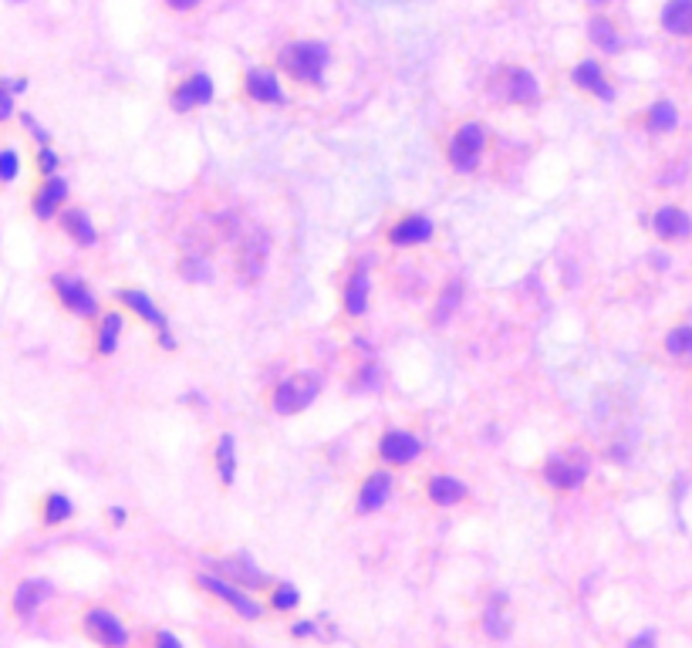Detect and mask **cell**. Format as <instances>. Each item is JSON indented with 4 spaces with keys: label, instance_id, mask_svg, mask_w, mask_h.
<instances>
[{
    "label": "cell",
    "instance_id": "obj_1",
    "mask_svg": "<svg viewBox=\"0 0 692 648\" xmlns=\"http://www.w3.org/2000/svg\"><path fill=\"white\" fill-rule=\"evenodd\" d=\"M284 75L301 85H321L324 68H328V47L318 45V41H298V45H288L278 55Z\"/></svg>",
    "mask_w": 692,
    "mask_h": 648
},
{
    "label": "cell",
    "instance_id": "obj_2",
    "mask_svg": "<svg viewBox=\"0 0 692 648\" xmlns=\"http://www.w3.org/2000/svg\"><path fill=\"white\" fill-rule=\"evenodd\" d=\"M321 395V375L314 371H301V375H290L274 389L270 395V409L278 415H298Z\"/></svg>",
    "mask_w": 692,
    "mask_h": 648
},
{
    "label": "cell",
    "instance_id": "obj_3",
    "mask_svg": "<svg viewBox=\"0 0 692 648\" xmlns=\"http://www.w3.org/2000/svg\"><path fill=\"white\" fill-rule=\"evenodd\" d=\"M196 584H200L206 594L220 598V601H224L234 615L244 618V622H260V618H264V604L246 591V588H240V584H234V581H226L224 574H200Z\"/></svg>",
    "mask_w": 692,
    "mask_h": 648
},
{
    "label": "cell",
    "instance_id": "obj_4",
    "mask_svg": "<svg viewBox=\"0 0 692 648\" xmlns=\"http://www.w3.org/2000/svg\"><path fill=\"white\" fill-rule=\"evenodd\" d=\"M81 632L99 648H129V628L109 608H89L81 615Z\"/></svg>",
    "mask_w": 692,
    "mask_h": 648
},
{
    "label": "cell",
    "instance_id": "obj_5",
    "mask_svg": "<svg viewBox=\"0 0 692 648\" xmlns=\"http://www.w3.org/2000/svg\"><path fill=\"white\" fill-rule=\"evenodd\" d=\"M51 287H55L58 304H61L65 311L75 314V318H85V321L101 318L99 298L91 294V287L81 277H71V274H55V277H51Z\"/></svg>",
    "mask_w": 692,
    "mask_h": 648
},
{
    "label": "cell",
    "instance_id": "obj_6",
    "mask_svg": "<svg viewBox=\"0 0 692 648\" xmlns=\"http://www.w3.org/2000/svg\"><path fill=\"white\" fill-rule=\"evenodd\" d=\"M483 146H487V132H483V125H477V122L459 125L456 132H453V139H449V146H446L449 166L456 169V172H473L477 162H480V156H483Z\"/></svg>",
    "mask_w": 692,
    "mask_h": 648
},
{
    "label": "cell",
    "instance_id": "obj_7",
    "mask_svg": "<svg viewBox=\"0 0 692 648\" xmlns=\"http://www.w3.org/2000/svg\"><path fill=\"white\" fill-rule=\"evenodd\" d=\"M115 301L122 304V308H129V311L135 314V318H142L152 331L159 335V345L166 348V351H173L176 348V341H173V335H169V321H166V314L159 311L156 301L149 298L145 291H135V287H122V291H115Z\"/></svg>",
    "mask_w": 692,
    "mask_h": 648
},
{
    "label": "cell",
    "instance_id": "obj_8",
    "mask_svg": "<svg viewBox=\"0 0 692 648\" xmlns=\"http://www.w3.org/2000/svg\"><path fill=\"white\" fill-rule=\"evenodd\" d=\"M51 598H55V584L47 581V578H24L11 594V615L27 622V618L37 615Z\"/></svg>",
    "mask_w": 692,
    "mask_h": 648
},
{
    "label": "cell",
    "instance_id": "obj_9",
    "mask_svg": "<svg viewBox=\"0 0 692 648\" xmlns=\"http://www.w3.org/2000/svg\"><path fill=\"white\" fill-rule=\"evenodd\" d=\"M270 260V236L264 230H250L236 246V274L244 280H257L267 270Z\"/></svg>",
    "mask_w": 692,
    "mask_h": 648
},
{
    "label": "cell",
    "instance_id": "obj_10",
    "mask_svg": "<svg viewBox=\"0 0 692 648\" xmlns=\"http://www.w3.org/2000/svg\"><path fill=\"white\" fill-rule=\"evenodd\" d=\"M540 476H544V483H548L550 490H558V493L581 490L584 480H588V463L578 456H550L548 463H544Z\"/></svg>",
    "mask_w": 692,
    "mask_h": 648
},
{
    "label": "cell",
    "instance_id": "obj_11",
    "mask_svg": "<svg viewBox=\"0 0 692 648\" xmlns=\"http://www.w3.org/2000/svg\"><path fill=\"white\" fill-rule=\"evenodd\" d=\"M423 453V443L409 429H385L379 439V459L385 466H409Z\"/></svg>",
    "mask_w": 692,
    "mask_h": 648
},
{
    "label": "cell",
    "instance_id": "obj_12",
    "mask_svg": "<svg viewBox=\"0 0 692 648\" xmlns=\"http://www.w3.org/2000/svg\"><path fill=\"white\" fill-rule=\"evenodd\" d=\"M648 226H652V234L659 236L662 244H682V240L692 236V213L686 206L669 203V206H659V210L652 213Z\"/></svg>",
    "mask_w": 692,
    "mask_h": 648
},
{
    "label": "cell",
    "instance_id": "obj_13",
    "mask_svg": "<svg viewBox=\"0 0 692 648\" xmlns=\"http://www.w3.org/2000/svg\"><path fill=\"white\" fill-rule=\"evenodd\" d=\"M65 200H68V179L61 176H47L41 179L31 193V213L47 224V220H58L61 210H65Z\"/></svg>",
    "mask_w": 692,
    "mask_h": 648
},
{
    "label": "cell",
    "instance_id": "obj_14",
    "mask_svg": "<svg viewBox=\"0 0 692 648\" xmlns=\"http://www.w3.org/2000/svg\"><path fill=\"white\" fill-rule=\"evenodd\" d=\"M433 234H435V226L429 216H423V213H409V216H399V220L389 226V244L395 246V250H409V246L429 244Z\"/></svg>",
    "mask_w": 692,
    "mask_h": 648
},
{
    "label": "cell",
    "instance_id": "obj_15",
    "mask_svg": "<svg viewBox=\"0 0 692 648\" xmlns=\"http://www.w3.org/2000/svg\"><path fill=\"white\" fill-rule=\"evenodd\" d=\"M213 568L220 570L226 581L240 584L246 591H264V588L270 591V578L250 560V554H234V558H226V560H216Z\"/></svg>",
    "mask_w": 692,
    "mask_h": 648
},
{
    "label": "cell",
    "instance_id": "obj_16",
    "mask_svg": "<svg viewBox=\"0 0 692 648\" xmlns=\"http://www.w3.org/2000/svg\"><path fill=\"white\" fill-rule=\"evenodd\" d=\"M483 635L490 638V642H507L510 632H514V622H510V598L503 591H493L483 604Z\"/></svg>",
    "mask_w": 692,
    "mask_h": 648
},
{
    "label": "cell",
    "instance_id": "obj_17",
    "mask_svg": "<svg viewBox=\"0 0 692 648\" xmlns=\"http://www.w3.org/2000/svg\"><path fill=\"white\" fill-rule=\"evenodd\" d=\"M213 101V81L206 75H190V78H183L173 91V109L176 112H190V109H200Z\"/></svg>",
    "mask_w": 692,
    "mask_h": 648
},
{
    "label": "cell",
    "instance_id": "obj_18",
    "mask_svg": "<svg viewBox=\"0 0 692 648\" xmlns=\"http://www.w3.org/2000/svg\"><path fill=\"white\" fill-rule=\"evenodd\" d=\"M392 493V476L385 470H375L372 476H365V483L358 486V514H375L385 507Z\"/></svg>",
    "mask_w": 692,
    "mask_h": 648
},
{
    "label": "cell",
    "instance_id": "obj_19",
    "mask_svg": "<svg viewBox=\"0 0 692 648\" xmlns=\"http://www.w3.org/2000/svg\"><path fill=\"white\" fill-rule=\"evenodd\" d=\"M244 91L254 101H260V105H280V101H284V91H280L278 75H274V71H264V68L246 71Z\"/></svg>",
    "mask_w": 692,
    "mask_h": 648
},
{
    "label": "cell",
    "instance_id": "obj_20",
    "mask_svg": "<svg viewBox=\"0 0 692 648\" xmlns=\"http://www.w3.org/2000/svg\"><path fill=\"white\" fill-rule=\"evenodd\" d=\"M571 81L578 85L581 91H588V95H594V99H602V101H612L614 99V89H612V81L604 78V71L598 61H581L578 68H574V75H571Z\"/></svg>",
    "mask_w": 692,
    "mask_h": 648
},
{
    "label": "cell",
    "instance_id": "obj_21",
    "mask_svg": "<svg viewBox=\"0 0 692 648\" xmlns=\"http://www.w3.org/2000/svg\"><path fill=\"white\" fill-rule=\"evenodd\" d=\"M369 294H372L369 270L358 267L355 274L348 277L345 291H341V308H345L348 318H362V314L369 311Z\"/></svg>",
    "mask_w": 692,
    "mask_h": 648
},
{
    "label": "cell",
    "instance_id": "obj_22",
    "mask_svg": "<svg viewBox=\"0 0 692 648\" xmlns=\"http://www.w3.org/2000/svg\"><path fill=\"white\" fill-rule=\"evenodd\" d=\"M58 224H61V230H65V234L71 236L79 246H95L99 244V230H95V224H91V216L85 210H79V206L61 210Z\"/></svg>",
    "mask_w": 692,
    "mask_h": 648
},
{
    "label": "cell",
    "instance_id": "obj_23",
    "mask_svg": "<svg viewBox=\"0 0 692 648\" xmlns=\"http://www.w3.org/2000/svg\"><path fill=\"white\" fill-rule=\"evenodd\" d=\"M503 91H507V99L514 101V105H534L540 99V85H537V78L527 68H510L507 81H503Z\"/></svg>",
    "mask_w": 692,
    "mask_h": 648
},
{
    "label": "cell",
    "instance_id": "obj_24",
    "mask_svg": "<svg viewBox=\"0 0 692 648\" xmlns=\"http://www.w3.org/2000/svg\"><path fill=\"white\" fill-rule=\"evenodd\" d=\"M125 318L119 311H105L95 324V355L109 358L119 351V338H122Z\"/></svg>",
    "mask_w": 692,
    "mask_h": 648
},
{
    "label": "cell",
    "instance_id": "obj_25",
    "mask_svg": "<svg viewBox=\"0 0 692 648\" xmlns=\"http://www.w3.org/2000/svg\"><path fill=\"white\" fill-rule=\"evenodd\" d=\"M71 517H75V503H71L68 493L51 490L41 496V503H37V520H41L45 527H61V524H68Z\"/></svg>",
    "mask_w": 692,
    "mask_h": 648
},
{
    "label": "cell",
    "instance_id": "obj_26",
    "mask_svg": "<svg viewBox=\"0 0 692 648\" xmlns=\"http://www.w3.org/2000/svg\"><path fill=\"white\" fill-rule=\"evenodd\" d=\"M662 351L676 361V365H692V321L672 324L666 338H662Z\"/></svg>",
    "mask_w": 692,
    "mask_h": 648
},
{
    "label": "cell",
    "instance_id": "obj_27",
    "mask_svg": "<svg viewBox=\"0 0 692 648\" xmlns=\"http://www.w3.org/2000/svg\"><path fill=\"white\" fill-rule=\"evenodd\" d=\"M425 496L435 507H456V503L467 500V483L456 480V476H429L425 480Z\"/></svg>",
    "mask_w": 692,
    "mask_h": 648
},
{
    "label": "cell",
    "instance_id": "obj_28",
    "mask_svg": "<svg viewBox=\"0 0 692 648\" xmlns=\"http://www.w3.org/2000/svg\"><path fill=\"white\" fill-rule=\"evenodd\" d=\"M662 27L676 37H692V0H669L662 7Z\"/></svg>",
    "mask_w": 692,
    "mask_h": 648
},
{
    "label": "cell",
    "instance_id": "obj_29",
    "mask_svg": "<svg viewBox=\"0 0 692 648\" xmlns=\"http://www.w3.org/2000/svg\"><path fill=\"white\" fill-rule=\"evenodd\" d=\"M676 125H679V109H676V101H655V105H648L645 112V129L652 135H669L676 132Z\"/></svg>",
    "mask_w": 692,
    "mask_h": 648
},
{
    "label": "cell",
    "instance_id": "obj_30",
    "mask_svg": "<svg viewBox=\"0 0 692 648\" xmlns=\"http://www.w3.org/2000/svg\"><path fill=\"white\" fill-rule=\"evenodd\" d=\"M213 463H216V473H220V483L224 486H234V476H236V443L230 433L220 436L216 449H213Z\"/></svg>",
    "mask_w": 692,
    "mask_h": 648
},
{
    "label": "cell",
    "instance_id": "obj_31",
    "mask_svg": "<svg viewBox=\"0 0 692 648\" xmlns=\"http://www.w3.org/2000/svg\"><path fill=\"white\" fill-rule=\"evenodd\" d=\"M459 298H463V284L459 280H449L443 294H439V301H435V311H433V321L435 324H446L459 308Z\"/></svg>",
    "mask_w": 692,
    "mask_h": 648
},
{
    "label": "cell",
    "instance_id": "obj_32",
    "mask_svg": "<svg viewBox=\"0 0 692 648\" xmlns=\"http://www.w3.org/2000/svg\"><path fill=\"white\" fill-rule=\"evenodd\" d=\"M267 604H270V611H280V615H288V611H294V608L301 604V591H298L294 584H270Z\"/></svg>",
    "mask_w": 692,
    "mask_h": 648
},
{
    "label": "cell",
    "instance_id": "obj_33",
    "mask_svg": "<svg viewBox=\"0 0 692 648\" xmlns=\"http://www.w3.org/2000/svg\"><path fill=\"white\" fill-rule=\"evenodd\" d=\"M179 277L193 280V284H206V280H213V270H210V264H206V257H200V254H186V257L179 260Z\"/></svg>",
    "mask_w": 692,
    "mask_h": 648
},
{
    "label": "cell",
    "instance_id": "obj_34",
    "mask_svg": "<svg viewBox=\"0 0 692 648\" xmlns=\"http://www.w3.org/2000/svg\"><path fill=\"white\" fill-rule=\"evenodd\" d=\"M588 37H592L602 51H618V31H614V24L604 21V17H594V21L588 24Z\"/></svg>",
    "mask_w": 692,
    "mask_h": 648
},
{
    "label": "cell",
    "instance_id": "obj_35",
    "mask_svg": "<svg viewBox=\"0 0 692 648\" xmlns=\"http://www.w3.org/2000/svg\"><path fill=\"white\" fill-rule=\"evenodd\" d=\"M21 176V156L11 146H0V186H11Z\"/></svg>",
    "mask_w": 692,
    "mask_h": 648
},
{
    "label": "cell",
    "instance_id": "obj_36",
    "mask_svg": "<svg viewBox=\"0 0 692 648\" xmlns=\"http://www.w3.org/2000/svg\"><path fill=\"white\" fill-rule=\"evenodd\" d=\"M58 166H61V159L51 146H41L34 152V169H37V176L47 179V176H58Z\"/></svg>",
    "mask_w": 692,
    "mask_h": 648
},
{
    "label": "cell",
    "instance_id": "obj_37",
    "mask_svg": "<svg viewBox=\"0 0 692 648\" xmlns=\"http://www.w3.org/2000/svg\"><path fill=\"white\" fill-rule=\"evenodd\" d=\"M14 95L11 91V78H0V125L4 122H11V115H14Z\"/></svg>",
    "mask_w": 692,
    "mask_h": 648
},
{
    "label": "cell",
    "instance_id": "obj_38",
    "mask_svg": "<svg viewBox=\"0 0 692 648\" xmlns=\"http://www.w3.org/2000/svg\"><path fill=\"white\" fill-rule=\"evenodd\" d=\"M625 648H659V638H655V632H638L635 638H628Z\"/></svg>",
    "mask_w": 692,
    "mask_h": 648
},
{
    "label": "cell",
    "instance_id": "obj_39",
    "mask_svg": "<svg viewBox=\"0 0 692 648\" xmlns=\"http://www.w3.org/2000/svg\"><path fill=\"white\" fill-rule=\"evenodd\" d=\"M314 632H318V625H314L311 618H304V622H294V625H290V638H311Z\"/></svg>",
    "mask_w": 692,
    "mask_h": 648
},
{
    "label": "cell",
    "instance_id": "obj_40",
    "mask_svg": "<svg viewBox=\"0 0 692 648\" xmlns=\"http://www.w3.org/2000/svg\"><path fill=\"white\" fill-rule=\"evenodd\" d=\"M152 648H183V642L173 632H156L152 635Z\"/></svg>",
    "mask_w": 692,
    "mask_h": 648
},
{
    "label": "cell",
    "instance_id": "obj_41",
    "mask_svg": "<svg viewBox=\"0 0 692 648\" xmlns=\"http://www.w3.org/2000/svg\"><path fill=\"white\" fill-rule=\"evenodd\" d=\"M166 4L173 7V11H193L200 0H166Z\"/></svg>",
    "mask_w": 692,
    "mask_h": 648
},
{
    "label": "cell",
    "instance_id": "obj_42",
    "mask_svg": "<svg viewBox=\"0 0 692 648\" xmlns=\"http://www.w3.org/2000/svg\"><path fill=\"white\" fill-rule=\"evenodd\" d=\"M109 520H112L115 527H122L125 520H129V517H125V510H122V507H112V510H109Z\"/></svg>",
    "mask_w": 692,
    "mask_h": 648
},
{
    "label": "cell",
    "instance_id": "obj_43",
    "mask_svg": "<svg viewBox=\"0 0 692 648\" xmlns=\"http://www.w3.org/2000/svg\"><path fill=\"white\" fill-rule=\"evenodd\" d=\"M11 91L14 95H24L27 91V78H11Z\"/></svg>",
    "mask_w": 692,
    "mask_h": 648
},
{
    "label": "cell",
    "instance_id": "obj_44",
    "mask_svg": "<svg viewBox=\"0 0 692 648\" xmlns=\"http://www.w3.org/2000/svg\"><path fill=\"white\" fill-rule=\"evenodd\" d=\"M592 4H598V7H602V4H608V0H592Z\"/></svg>",
    "mask_w": 692,
    "mask_h": 648
},
{
    "label": "cell",
    "instance_id": "obj_45",
    "mask_svg": "<svg viewBox=\"0 0 692 648\" xmlns=\"http://www.w3.org/2000/svg\"><path fill=\"white\" fill-rule=\"evenodd\" d=\"M14 4H21V0H14Z\"/></svg>",
    "mask_w": 692,
    "mask_h": 648
}]
</instances>
